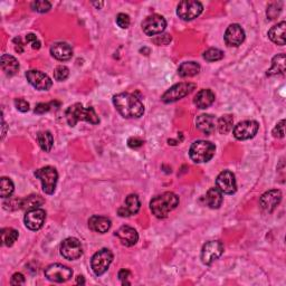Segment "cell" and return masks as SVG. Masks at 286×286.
<instances>
[{"instance_id": "cell-29", "label": "cell", "mask_w": 286, "mask_h": 286, "mask_svg": "<svg viewBox=\"0 0 286 286\" xmlns=\"http://www.w3.org/2000/svg\"><path fill=\"white\" fill-rule=\"evenodd\" d=\"M284 72H285V55L279 54L273 58L272 67L270 68V71L267 72V75L273 76V75L284 74Z\"/></svg>"}, {"instance_id": "cell-13", "label": "cell", "mask_w": 286, "mask_h": 286, "mask_svg": "<svg viewBox=\"0 0 286 286\" xmlns=\"http://www.w3.org/2000/svg\"><path fill=\"white\" fill-rule=\"evenodd\" d=\"M216 186H217V189L221 191V194H226V195L235 194L237 190L235 174L228 170L220 172L218 174L217 179H216Z\"/></svg>"}, {"instance_id": "cell-6", "label": "cell", "mask_w": 286, "mask_h": 286, "mask_svg": "<svg viewBox=\"0 0 286 286\" xmlns=\"http://www.w3.org/2000/svg\"><path fill=\"white\" fill-rule=\"evenodd\" d=\"M112 261H113V254L108 248H103L101 250H98V252L93 255L91 261V266L95 275L97 276L103 275V274L109 270Z\"/></svg>"}, {"instance_id": "cell-16", "label": "cell", "mask_w": 286, "mask_h": 286, "mask_svg": "<svg viewBox=\"0 0 286 286\" xmlns=\"http://www.w3.org/2000/svg\"><path fill=\"white\" fill-rule=\"evenodd\" d=\"M45 219H46L45 210L36 208V209L28 210L25 215L24 221L28 229L36 231L42 228L45 223Z\"/></svg>"}, {"instance_id": "cell-12", "label": "cell", "mask_w": 286, "mask_h": 286, "mask_svg": "<svg viewBox=\"0 0 286 286\" xmlns=\"http://www.w3.org/2000/svg\"><path fill=\"white\" fill-rule=\"evenodd\" d=\"M167 27V21L160 15H151L148 16L142 21V29L144 34H147L148 36H154V35L161 34L165 31Z\"/></svg>"}, {"instance_id": "cell-1", "label": "cell", "mask_w": 286, "mask_h": 286, "mask_svg": "<svg viewBox=\"0 0 286 286\" xmlns=\"http://www.w3.org/2000/svg\"><path fill=\"white\" fill-rule=\"evenodd\" d=\"M115 109L125 119H138L144 113V107L139 98L130 93H120L113 97Z\"/></svg>"}, {"instance_id": "cell-44", "label": "cell", "mask_w": 286, "mask_h": 286, "mask_svg": "<svg viewBox=\"0 0 286 286\" xmlns=\"http://www.w3.org/2000/svg\"><path fill=\"white\" fill-rule=\"evenodd\" d=\"M131 276V273L127 271V270H122L119 272V278H120V281L122 282V284L123 285H129L130 283L127 282V278H129Z\"/></svg>"}, {"instance_id": "cell-24", "label": "cell", "mask_w": 286, "mask_h": 286, "mask_svg": "<svg viewBox=\"0 0 286 286\" xmlns=\"http://www.w3.org/2000/svg\"><path fill=\"white\" fill-rule=\"evenodd\" d=\"M0 64H2L3 71L9 77L14 76V75H16L17 72L19 71L18 61H17L16 58L14 56H11V55L4 54L2 56V60H0Z\"/></svg>"}, {"instance_id": "cell-9", "label": "cell", "mask_w": 286, "mask_h": 286, "mask_svg": "<svg viewBox=\"0 0 286 286\" xmlns=\"http://www.w3.org/2000/svg\"><path fill=\"white\" fill-rule=\"evenodd\" d=\"M73 276L71 268L62 264H51L45 268V277L50 282L64 283Z\"/></svg>"}, {"instance_id": "cell-20", "label": "cell", "mask_w": 286, "mask_h": 286, "mask_svg": "<svg viewBox=\"0 0 286 286\" xmlns=\"http://www.w3.org/2000/svg\"><path fill=\"white\" fill-rule=\"evenodd\" d=\"M116 236L120 239L122 245H124L126 247L134 246L139 241L138 231L130 226H122L121 228L116 231Z\"/></svg>"}, {"instance_id": "cell-39", "label": "cell", "mask_w": 286, "mask_h": 286, "mask_svg": "<svg viewBox=\"0 0 286 286\" xmlns=\"http://www.w3.org/2000/svg\"><path fill=\"white\" fill-rule=\"evenodd\" d=\"M285 120H282V121H279L278 123L276 124V126L274 127V130H273V136L275 137V138H284V134H285V131H284V127H285Z\"/></svg>"}, {"instance_id": "cell-7", "label": "cell", "mask_w": 286, "mask_h": 286, "mask_svg": "<svg viewBox=\"0 0 286 286\" xmlns=\"http://www.w3.org/2000/svg\"><path fill=\"white\" fill-rule=\"evenodd\" d=\"M196 89L194 83H179L170 87L165 94L162 95V101L165 103H172L181 100V98L189 95Z\"/></svg>"}, {"instance_id": "cell-33", "label": "cell", "mask_w": 286, "mask_h": 286, "mask_svg": "<svg viewBox=\"0 0 286 286\" xmlns=\"http://www.w3.org/2000/svg\"><path fill=\"white\" fill-rule=\"evenodd\" d=\"M44 202H45V200L40 196L32 195V196L25 198V199H22V201H21V208L22 209H27V210L36 209L39 206H42Z\"/></svg>"}, {"instance_id": "cell-35", "label": "cell", "mask_w": 286, "mask_h": 286, "mask_svg": "<svg viewBox=\"0 0 286 286\" xmlns=\"http://www.w3.org/2000/svg\"><path fill=\"white\" fill-rule=\"evenodd\" d=\"M203 58L207 62H217L224 58V53L218 48H209L203 53Z\"/></svg>"}, {"instance_id": "cell-32", "label": "cell", "mask_w": 286, "mask_h": 286, "mask_svg": "<svg viewBox=\"0 0 286 286\" xmlns=\"http://www.w3.org/2000/svg\"><path fill=\"white\" fill-rule=\"evenodd\" d=\"M232 125H234V119L230 114L223 115L219 120H217V129L221 134L229 133L232 129Z\"/></svg>"}, {"instance_id": "cell-15", "label": "cell", "mask_w": 286, "mask_h": 286, "mask_svg": "<svg viewBox=\"0 0 286 286\" xmlns=\"http://www.w3.org/2000/svg\"><path fill=\"white\" fill-rule=\"evenodd\" d=\"M26 79L29 84L33 85L38 91H47L53 85V82L48 77V75L40 71H35V69L26 73Z\"/></svg>"}, {"instance_id": "cell-17", "label": "cell", "mask_w": 286, "mask_h": 286, "mask_svg": "<svg viewBox=\"0 0 286 286\" xmlns=\"http://www.w3.org/2000/svg\"><path fill=\"white\" fill-rule=\"evenodd\" d=\"M282 201V192L277 189H273L265 192L264 195H262L259 199V205L263 210H265L267 213H272L276 209L279 205V202Z\"/></svg>"}, {"instance_id": "cell-21", "label": "cell", "mask_w": 286, "mask_h": 286, "mask_svg": "<svg viewBox=\"0 0 286 286\" xmlns=\"http://www.w3.org/2000/svg\"><path fill=\"white\" fill-rule=\"evenodd\" d=\"M51 56L61 62L71 60L73 56V49L67 43H55L50 47Z\"/></svg>"}, {"instance_id": "cell-42", "label": "cell", "mask_w": 286, "mask_h": 286, "mask_svg": "<svg viewBox=\"0 0 286 286\" xmlns=\"http://www.w3.org/2000/svg\"><path fill=\"white\" fill-rule=\"evenodd\" d=\"M26 40H27V43L32 44V47L34 49H39L40 48V42L38 40V38L36 37V35L28 34L26 36Z\"/></svg>"}, {"instance_id": "cell-25", "label": "cell", "mask_w": 286, "mask_h": 286, "mask_svg": "<svg viewBox=\"0 0 286 286\" xmlns=\"http://www.w3.org/2000/svg\"><path fill=\"white\" fill-rule=\"evenodd\" d=\"M194 102L197 105V108H199L201 110L207 109L215 102V93L209 89L200 90L195 96Z\"/></svg>"}, {"instance_id": "cell-30", "label": "cell", "mask_w": 286, "mask_h": 286, "mask_svg": "<svg viewBox=\"0 0 286 286\" xmlns=\"http://www.w3.org/2000/svg\"><path fill=\"white\" fill-rule=\"evenodd\" d=\"M37 140L39 147L44 150L45 152H49L53 148V144H54V138H53V134L48 131L45 132H39L37 134Z\"/></svg>"}, {"instance_id": "cell-38", "label": "cell", "mask_w": 286, "mask_h": 286, "mask_svg": "<svg viewBox=\"0 0 286 286\" xmlns=\"http://www.w3.org/2000/svg\"><path fill=\"white\" fill-rule=\"evenodd\" d=\"M116 24H118V26L121 27L122 29L129 28L130 24H131V20H130L129 15L119 14L118 17H116Z\"/></svg>"}, {"instance_id": "cell-40", "label": "cell", "mask_w": 286, "mask_h": 286, "mask_svg": "<svg viewBox=\"0 0 286 286\" xmlns=\"http://www.w3.org/2000/svg\"><path fill=\"white\" fill-rule=\"evenodd\" d=\"M15 107L20 112H28L29 111V103L25 101L24 98H17V100H15Z\"/></svg>"}, {"instance_id": "cell-37", "label": "cell", "mask_w": 286, "mask_h": 286, "mask_svg": "<svg viewBox=\"0 0 286 286\" xmlns=\"http://www.w3.org/2000/svg\"><path fill=\"white\" fill-rule=\"evenodd\" d=\"M32 7L34 10H36L37 13H47L49 9L51 8V4L49 2H45V0H39V2L33 3Z\"/></svg>"}, {"instance_id": "cell-8", "label": "cell", "mask_w": 286, "mask_h": 286, "mask_svg": "<svg viewBox=\"0 0 286 286\" xmlns=\"http://www.w3.org/2000/svg\"><path fill=\"white\" fill-rule=\"evenodd\" d=\"M203 10L201 3L194 0H184L177 7V15L184 20H192L197 18Z\"/></svg>"}, {"instance_id": "cell-14", "label": "cell", "mask_w": 286, "mask_h": 286, "mask_svg": "<svg viewBox=\"0 0 286 286\" xmlns=\"http://www.w3.org/2000/svg\"><path fill=\"white\" fill-rule=\"evenodd\" d=\"M259 125L256 121H243L234 127V137L237 140H248L257 134Z\"/></svg>"}, {"instance_id": "cell-43", "label": "cell", "mask_w": 286, "mask_h": 286, "mask_svg": "<svg viewBox=\"0 0 286 286\" xmlns=\"http://www.w3.org/2000/svg\"><path fill=\"white\" fill-rule=\"evenodd\" d=\"M24 283H25V277L20 273L14 274L13 277H11V281H10L11 285H21Z\"/></svg>"}, {"instance_id": "cell-18", "label": "cell", "mask_w": 286, "mask_h": 286, "mask_svg": "<svg viewBox=\"0 0 286 286\" xmlns=\"http://www.w3.org/2000/svg\"><path fill=\"white\" fill-rule=\"evenodd\" d=\"M245 40V32L244 29L237 25L232 24L230 25L225 33V42L228 46H234L238 47L239 45H242Z\"/></svg>"}, {"instance_id": "cell-2", "label": "cell", "mask_w": 286, "mask_h": 286, "mask_svg": "<svg viewBox=\"0 0 286 286\" xmlns=\"http://www.w3.org/2000/svg\"><path fill=\"white\" fill-rule=\"evenodd\" d=\"M179 205V197L173 192H165V194L154 197L150 202V209L158 218H166L173 209Z\"/></svg>"}, {"instance_id": "cell-4", "label": "cell", "mask_w": 286, "mask_h": 286, "mask_svg": "<svg viewBox=\"0 0 286 286\" xmlns=\"http://www.w3.org/2000/svg\"><path fill=\"white\" fill-rule=\"evenodd\" d=\"M215 151L216 147L214 143L200 140V141H196L192 143L189 154L191 160L195 161L196 163H205L213 159V157L215 155Z\"/></svg>"}, {"instance_id": "cell-28", "label": "cell", "mask_w": 286, "mask_h": 286, "mask_svg": "<svg viewBox=\"0 0 286 286\" xmlns=\"http://www.w3.org/2000/svg\"><path fill=\"white\" fill-rule=\"evenodd\" d=\"M200 72V65L196 62H185L179 66L178 74L181 77H192Z\"/></svg>"}, {"instance_id": "cell-27", "label": "cell", "mask_w": 286, "mask_h": 286, "mask_svg": "<svg viewBox=\"0 0 286 286\" xmlns=\"http://www.w3.org/2000/svg\"><path fill=\"white\" fill-rule=\"evenodd\" d=\"M206 205L212 209H218L223 203V194L217 188H210L205 197Z\"/></svg>"}, {"instance_id": "cell-46", "label": "cell", "mask_w": 286, "mask_h": 286, "mask_svg": "<svg viewBox=\"0 0 286 286\" xmlns=\"http://www.w3.org/2000/svg\"><path fill=\"white\" fill-rule=\"evenodd\" d=\"M77 283H82V284H84V279H83V276H79L77 277Z\"/></svg>"}, {"instance_id": "cell-26", "label": "cell", "mask_w": 286, "mask_h": 286, "mask_svg": "<svg viewBox=\"0 0 286 286\" xmlns=\"http://www.w3.org/2000/svg\"><path fill=\"white\" fill-rule=\"evenodd\" d=\"M285 28H286L285 21H281L279 24L273 26L270 29V32H268V37H270L273 43L281 46L285 45Z\"/></svg>"}, {"instance_id": "cell-36", "label": "cell", "mask_w": 286, "mask_h": 286, "mask_svg": "<svg viewBox=\"0 0 286 286\" xmlns=\"http://www.w3.org/2000/svg\"><path fill=\"white\" fill-rule=\"evenodd\" d=\"M68 75H69V69L64 65L57 66L54 71V77L58 82L65 81L68 77Z\"/></svg>"}, {"instance_id": "cell-5", "label": "cell", "mask_w": 286, "mask_h": 286, "mask_svg": "<svg viewBox=\"0 0 286 286\" xmlns=\"http://www.w3.org/2000/svg\"><path fill=\"white\" fill-rule=\"evenodd\" d=\"M35 177L38 178L42 183L43 191L47 195H53L55 192L57 180H58V173L55 168L50 166L40 168L35 172Z\"/></svg>"}, {"instance_id": "cell-10", "label": "cell", "mask_w": 286, "mask_h": 286, "mask_svg": "<svg viewBox=\"0 0 286 286\" xmlns=\"http://www.w3.org/2000/svg\"><path fill=\"white\" fill-rule=\"evenodd\" d=\"M61 254L64 258L68 261L79 259L83 255V248H82L81 242L77 238L74 237L66 238L61 245Z\"/></svg>"}, {"instance_id": "cell-11", "label": "cell", "mask_w": 286, "mask_h": 286, "mask_svg": "<svg viewBox=\"0 0 286 286\" xmlns=\"http://www.w3.org/2000/svg\"><path fill=\"white\" fill-rule=\"evenodd\" d=\"M224 253V245L220 242L213 241L203 245L201 249V261L203 264L210 265L218 259Z\"/></svg>"}, {"instance_id": "cell-34", "label": "cell", "mask_w": 286, "mask_h": 286, "mask_svg": "<svg viewBox=\"0 0 286 286\" xmlns=\"http://www.w3.org/2000/svg\"><path fill=\"white\" fill-rule=\"evenodd\" d=\"M15 190L13 181L9 178L3 177L0 179V196L3 198H10Z\"/></svg>"}, {"instance_id": "cell-22", "label": "cell", "mask_w": 286, "mask_h": 286, "mask_svg": "<svg viewBox=\"0 0 286 286\" xmlns=\"http://www.w3.org/2000/svg\"><path fill=\"white\" fill-rule=\"evenodd\" d=\"M196 125L205 134H212L217 127V119L212 114H201L197 118Z\"/></svg>"}, {"instance_id": "cell-41", "label": "cell", "mask_w": 286, "mask_h": 286, "mask_svg": "<svg viewBox=\"0 0 286 286\" xmlns=\"http://www.w3.org/2000/svg\"><path fill=\"white\" fill-rule=\"evenodd\" d=\"M53 104H54V103H39V104H37V107L35 108V113H36V114H44L46 112H48Z\"/></svg>"}, {"instance_id": "cell-45", "label": "cell", "mask_w": 286, "mask_h": 286, "mask_svg": "<svg viewBox=\"0 0 286 286\" xmlns=\"http://www.w3.org/2000/svg\"><path fill=\"white\" fill-rule=\"evenodd\" d=\"M127 144H129L130 148L137 149V148L142 147L143 141H142L141 139H139V138H131V139H129V141H127Z\"/></svg>"}, {"instance_id": "cell-23", "label": "cell", "mask_w": 286, "mask_h": 286, "mask_svg": "<svg viewBox=\"0 0 286 286\" xmlns=\"http://www.w3.org/2000/svg\"><path fill=\"white\" fill-rule=\"evenodd\" d=\"M111 220L104 216H92L89 220V227L98 234H105L111 228Z\"/></svg>"}, {"instance_id": "cell-31", "label": "cell", "mask_w": 286, "mask_h": 286, "mask_svg": "<svg viewBox=\"0 0 286 286\" xmlns=\"http://www.w3.org/2000/svg\"><path fill=\"white\" fill-rule=\"evenodd\" d=\"M18 236H19L18 231L14 228H10V227L2 229V242L5 246H8V247L13 246L15 242L18 239Z\"/></svg>"}, {"instance_id": "cell-3", "label": "cell", "mask_w": 286, "mask_h": 286, "mask_svg": "<svg viewBox=\"0 0 286 286\" xmlns=\"http://www.w3.org/2000/svg\"><path fill=\"white\" fill-rule=\"evenodd\" d=\"M65 115H66L67 123L71 126H75L80 121L89 122L91 124L100 123V119H98L94 109L91 107L85 109L81 103L71 105V107L66 110Z\"/></svg>"}, {"instance_id": "cell-19", "label": "cell", "mask_w": 286, "mask_h": 286, "mask_svg": "<svg viewBox=\"0 0 286 286\" xmlns=\"http://www.w3.org/2000/svg\"><path fill=\"white\" fill-rule=\"evenodd\" d=\"M141 207V202L139 200L137 195H129L123 203V206L120 207L118 213L121 217H130V216L137 215Z\"/></svg>"}]
</instances>
